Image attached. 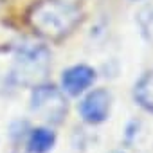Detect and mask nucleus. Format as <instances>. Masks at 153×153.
<instances>
[{
    "label": "nucleus",
    "mask_w": 153,
    "mask_h": 153,
    "mask_svg": "<svg viewBox=\"0 0 153 153\" xmlns=\"http://www.w3.org/2000/svg\"><path fill=\"white\" fill-rule=\"evenodd\" d=\"M81 20V11L65 0H43L29 15L31 25L47 38H61L68 34Z\"/></svg>",
    "instance_id": "f257e3e1"
},
{
    "label": "nucleus",
    "mask_w": 153,
    "mask_h": 153,
    "mask_svg": "<svg viewBox=\"0 0 153 153\" xmlns=\"http://www.w3.org/2000/svg\"><path fill=\"white\" fill-rule=\"evenodd\" d=\"M51 67V51L43 43L25 42L15 52L13 78L16 83L33 85L42 81Z\"/></svg>",
    "instance_id": "f03ea898"
},
{
    "label": "nucleus",
    "mask_w": 153,
    "mask_h": 153,
    "mask_svg": "<svg viewBox=\"0 0 153 153\" xmlns=\"http://www.w3.org/2000/svg\"><path fill=\"white\" fill-rule=\"evenodd\" d=\"M31 112L38 114L43 121L51 124L63 123L68 105L59 88L54 85H34L31 92Z\"/></svg>",
    "instance_id": "7ed1b4c3"
},
{
    "label": "nucleus",
    "mask_w": 153,
    "mask_h": 153,
    "mask_svg": "<svg viewBox=\"0 0 153 153\" xmlns=\"http://www.w3.org/2000/svg\"><path fill=\"white\" fill-rule=\"evenodd\" d=\"M112 108V94L106 88L88 92L79 103V115L88 124H101L108 119Z\"/></svg>",
    "instance_id": "20e7f679"
},
{
    "label": "nucleus",
    "mask_w": 153,
    "mask_h": 153,
    "mask_svg": "<svg viewBox=\"0 0 153 153\" xmlns=\"http://www.w3.org/2000/svg\"><path fill=\"white\" fill-rule=\"evenodd\" d=\"M96 81V70L88 65H74L61 74V87L68 96L83 94Z\"/></svg>",
    "instance_id": "39448f33"
},
{
    "label": "nucleus",
    "mask_w": 153,
    "mask_h": 153,
    "mask_svg": "<svg viewBox=\"0 0 153 153\" xmlns=\"http://www.w3.org/2000/svg\"><path fill=\"white\" fill-rule=\"evenodd\" d=\"M133 99L142 110L153 114V72H146L139 78L133 87Z\"/></svg>",
    "instance_id": "423d86ee"
},
{
    "label": "nucleus",
    "mask_w": 153,
    "mask_h": 153,
    "mask_svg": "<svg viewBox=\"0 0 153 153\" xmlns=\"http://www.w3.org/2000/svg\"><path fill=\"white\" fill-rule=\"evenodd\" d=\"M54 144H56V133L51 128L40 126L31 130L27 140V148L31 153H47L54 148Z\"/></svg>",
    "instance_id": "0eeeda50"
},
{
    "label": "nucleus",
    "mask_w": 153,
    "mask_h": 153,
    "mask_svg": "<svg viewBox=\"0 0 153 153\" xmlns=\"http://www.w3.org/2000/svg\"><path fill=\"white\" fill-rule=\"evenodd\" d=\"M115 153H124V151H115Z\"/></svg>",
    "instance_id": "6e6552de"
},
{
    "label": "nucleus",
    "mask_w": 153,
    "mask_h": 153,
    "mask_svg": "<svg viewBox=\"0 0 153 153\" xmlns=\"http://www.w3.org/2000/svg\"><path fill=\"white\" fill-rule=\"evenodd\" d=\"M16 153H22V151H16ZM27 153H31V151H27Z\"/></svg>",
    "instance_id": "1a4fd4ad"
}]
</instances>
